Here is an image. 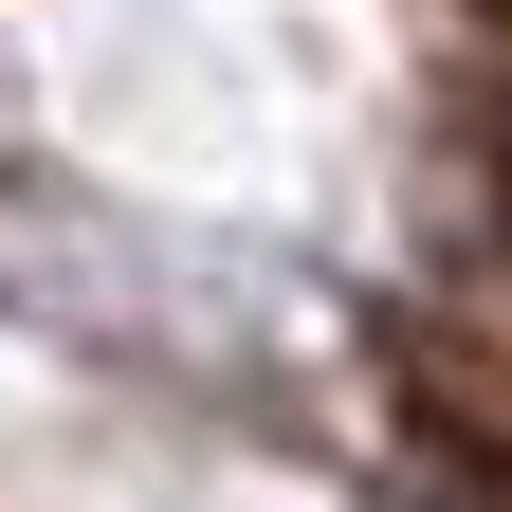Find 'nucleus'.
<instances>
[{
    "instance_id": "obj_1",
    "label": "nucleus",
    "mask_w": 512,
    "mask_h": 512,
    "mask_svg": "<svg viewBox=\"0 0 512 512\" xmlns=\"http://www.w3.org/2000/svg\"><path fill=\"white\" fill-rule=\"evenodd\" d=\"M476 183H494V220H512V110H494V128H476Z\"/></svg>"
},
{
    "instance_id": "obj_2",
    "label": "nucleus",
    "mask_w": 512,
    "mask_h": 512,
    "mask_svg": "<svg viewBox=\"0 0 512 512\" xmlns=\"http://www.w3.org/2000/svg\"><path fill=\"white\" fill-rule=\"evenodd\" d=\"M476 476H494V512H512V439H476Z\"/></svg>"
},
{
    "instance_id": "obj_3",
    "label": "nucleus",
    "mask_w": 512,
    "mask_h": 512,
    "mask_svg": "<svg viewBox=\"0 0 512 512\" xmlns=\"http://www.w3.org/2000/svg\"><path fill=\"white\" fill-rule=\"evenodd\" d=\"M476 19H494V37H512V0H476Z\"/></svg>"
}]
</instances>
